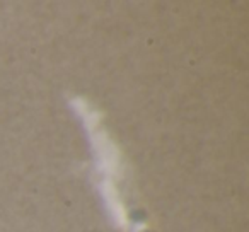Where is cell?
I'll return each instance as SVG.
<instances>
[{
  "instance_id": "1",
  "label": "cell",
  "mask_w": 249,
  "mask_h": 232,
  "mask_svg": "<svg viewBox=\"0 0 249 232\" xmlns=\"http://www.w3.org/2000/svg\"><path fill=\"white\" fill-rule=\"evenodd\" d=\"M142 232H152V231H142Z\"/></svg>"
}]
</instances>
